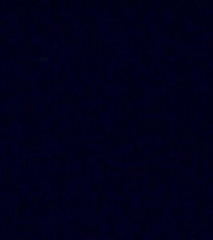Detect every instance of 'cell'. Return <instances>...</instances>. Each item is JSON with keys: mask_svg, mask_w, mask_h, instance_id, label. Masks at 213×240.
<instances>
[{"mask_svg": "<svg viewBox=\"0 0 213 240\" xmlns=\"http://www.w3.org/2000/svg\"><path fill=\"white\" fill-rule=\"evenodd\" d=\"M196 6L198 10H208L209 6H211V3L208 0H198L196 3Z\"/></svg>", "mask_w": 213, "mask_h": 240, "instance_id": "ac0fdd59", "label": "cell"}, {"mask_svg": "<svg viewBox=\"0 0 213 240\" xmlns=\"http://www.w3.org/2000/svg\"><path fill=\"white\" fill-rule=\"evenodd\" d=\"M133 116V110H132V101L129 99H124L119 104L118 109V124L124 125L127 124Z\"/></svg>", "mask_w": 213, "mask_h": 240, "instance_id": "6da1fadb", "label": "cell"}, {"mask_svg": "<svg viewBox=\"0 0 213 240\" xmlns=\"http://www.w3.org/2000/svg\"><path fill=\"white\" fill-rule=\"evenodd\" d=\"M68 118V114L65 111L63 113H56V114L53 116V120H55V121H60V120H67Z\"/></svg>", "mask_w": 213, "mask_h": 240, "instance_id": "7402d4cb", "label": "cell"}, {"mask_svg": "<svg viewBox=\"0 0 213 240\" xmlns=\"http://www.w3.org/2000/svg\"><path fill=\"white\" fill-rule=\"evenodd\" d=\"M209 149H211V145H209V140H202L200 146H198V150H200V154L202 157L206 158H209Z\"/></svg>", "mask_w": 213, "mask_h": 240, "instance_id": "9c48e42d", "label": "cell"}, {"mask_svg": "<svg viewBox=\"0 0 213 240\" xmlns=\"http://www.w3.org/2000/svg\"><path fill=\"white\" fill-rule=\"evenodd\" d=\"M4 118H5V120L6 121H13L14 119H15V115L11 113V110H5V114H4Z\"/></svg>", "mask_w": 213, "mask_h": 240, "instance_id": "cb8c5ba5", "label": "cell"}, {"mask_svg": "<svg viewBox=\"0 0 213 240\" xmlns=\"http://www.w3.org/2000/svg\"><path fill=\"white\" fill-rule=\"evenodd\" d=\"M167 35L169 37L170 40L182 41L183 38L187 35V30L179 24H173V25H170L169 29L167 30Z\"/></svg>", "mask_w": 213, "mask_h": 240, "instance_id": "7a4b0ae2", "label": "cell"}, {"mask_svg": "<svg viewBox=\"0 0 213 240\" xmlns=\"http://www.w3.org/2000/svg\"><path fill=\"white\" fill-rule=\"evenodd\" d=\"M4 228H5L4 225H0V231H4Z\"/></svg>", "mask_w": 213, "mask_h": 240, "instance_id": "f35d334b", "label": "cell"}, {"mask_svg": "<svg viewBox=\"0 0 213 240\" xmlns=\"http://www.w3.org/2000/svg\"><path fill=\"white\" fill-rule=\"evenodd\" d=\"M85 33H87V35H88L89 38L93 37V35H95L98 33L97 24H89V25H87V28H85Z\"/></svg>", "mask_w": 213, "mask_h": 240, "instance_id": "d6986e66", "label": "cell"}, {"mask_svg": "<svg viewBox=\"0 0 213 240\" xmlns=\"http://www.w3.org/2000/svg\"><path fill=\"white\" fill-rule=\"evenodd\" d=\"M104 129H105V134H106V135H109V134H113V133H114V128H112L110 125H105Z\"/></svg>", "mask_w": 213, "mask_h": 240, "instance_id": "f1b7e54d", "label": "cell"}, {"mask_svg": "<svg viewBox=\"0 0 213 240\" xmlns=\"http://www.w3.org/2000/svg\"><path fill=\"white\" fill-rule=\"evenodd\" d=\"M28 211H29V206L28 205H25V204H20V205H18L16 208H15V213H16V215L18 216H23V215H25Z\"/></svg>", "mask_w": 213, "mask_h": 240, "instance_id": "e0dca14e", "label": "cell"}, {"mask_svg": "<svg viewBox=\"0 0 213 240\" xmlns=\"http://www.w3.org/2000/svg\"><path fill=\"white\" fill-rule=\"evenodd\" d=\"M207 206V199H203L202 200V208H206Z\"/></svg>", "mask_w": 213, "mask_h": 240, "instance_id": "8d00e7d4", "label": "cell"}, {"mask_svg": "<svg viewBox=\"0 0 213 240\" xmlns=\"http://www.w3.org/2000/svg\"><path fill=\"white\" fill-rule=\"evenodd\" d=\"M32 5H33V1H32V0H28V1H26V4H25L26 11H30V9H32Z\"/></svg>", "mask_w": 213, "mask_h": 240, "instance_id": "1f68e13d", "label": "cell"}, {"mask_svg": "<svg viewBox=\"0 0 213 240\" xmlns=\"http://www.w3.org/2000/svg\"><path fill=\"white\" fill-rule=\"evenodd\" d=\"M182 150H183V148L178 145L177 140H172V142H170V155H172V157H176V155H178Z\"/></svg>", "mask_w": 213, "mask_h": 240, "instance_id": "9a60e30c", "label": "cell"}, {"mask_svg": "<svg viewBox=\"0 0 213 240\" xmlns=\"http://www.w3.org/2000/svg\"><path fill=\"white\" fill-rule=\"evenodd\" d=\"M200 116H201V103H200V100L196 99L193 101V119L196 121H198Z\"/></svg>", "mask_w": 213, "mask_h": 240, "instance_id": "5bb4252c", "label": "cell"}, {"mask_svg": "<svg viewBox=\"0 0 213 240\" xmlns=\"http://www.w3.org/2000/svg\"><path fill=\"white\" fill-rule=\"evenodd\" d=\"M109 53H110V55H113V56H120V55H122V53H123V50H122V45H119V44L112 45V46H110Z\"/></svg>", "mask_w": 213, "mask_h": 240, "instance_id": "2e32d148", "label": "cell"}, {"mask_svg": "<svg viewBox=\"0 0 213 240\" xmlns=\"http://www.w3.org/2000/svg\"><path fill=\"white\" fill-rule=\"evenodd\" d=\"M124 139H127V136H125V135H123V136H120V140H124Z\"/></svg>", "mask_w": 213, "mask_h": 240, "instance_id": "ab89813d", "label": "cell"}, {"mask_svg": "<svg viewBox=\"0 0 213 240\" xmlns=\"http://www.w3.org/2000/svg\"><path fill=\"white\" fill-rule=\"evenodd\" d=\"M90 118H92V120H94V121H100L102 120V114L100 113H98V111H94V113H92Z\"/></svg>", "mask_w": 213, "mask_h": 240, "instance_id": "83f0119b", "label": "cell"}, {"mask_svg": "<svg viewBox=\"0 0 213 240\" xmlns=\"http://www.w3.org/2000/svg\"><path fill=\"white\" fill-rule=\"evenodd\" d=\"M151 113H152L153 115L158 116V118L163 116V115L167 114V107H164V105H162V104H155V105H153V107H152Z\"/></svg>", "mask_w": 213, "mask_h": 240, "instance_id": "30bf717a", "label": "cell"}, {"mask_svg": "<svg viewBox=\"0 0 213 240\" xmlns=\"http://www.w3.org/2000/svg\"><path fill=\"white\" fill-rule=\"evenodd\" d=\"M56 210H58V208H56L54 204H49V205H46V214L49 216H52L56 213Z\"/></svg>", "mask_w": 213, "mask_h": 240, "instance_id": "603a6c76", "label": "cell"}, {"mask_svg": "<svg viewBox=\"0 0 213 240\" xmlns=\"http://www.w3.org/2000/svg\"><path fill=\"white\" fill-rule=\"evenodd\" d=\"M53 33H60V34H67L68 28L67 26H48L46 28V34H53Z\"/></svg>", "mask_w": 213, "mask_h": 240, "instance_id": "7c38bea8", "label": "cell"}, {"mask_svg": "<svg viewBox=\"0 0 213 240\" xmlns=\"http://www.w3.org/2000/svg\"><path fill=\"white\" fill-rule=\"evenodd\" d=\"M99 6H100L104 15H106V13H108V3H106L105 0H100V1H99Z\"/></svg>", "mask_w": 213, "mask_h": 240, "instance_id": "d4e9b609", "label": "cell"}, {"mask_svg": "<svg viewBox=\"0 0 213 240\" xmlns=\"http://www.w3.org/2000/svg\"><path fill=\"white\" fill-rule=\"evenodd\" d=\"M166 199H167L168 201H176L177 199H178V194H177V192H174V190L167 189V192H166Z\"/></svg>", "mask_w": 213, "mask_h": 240, "instance_id": "ffe728a7", "label": "cell"}, {"mask_svg": "<svg viewBox=\"0 0 213 240\" xmlns=\"http://www.w3.org/2000/svg\"><path fill=\"white\" fill-rule=\"evenodd\" d=\"M82 107H83V104H82V100H80V99H75L74 103H73L74 114H80V113H82Z\"/></svg>", "mask_w": 213, "mask_h": 240, "instance_id": "44dd1931", "label": "cell"}, {"mask_svg": "<svg viewBox=\"0 0 213 240\" xmlns=\"http://www.w3.org/2000/svg\"><path fill=\"white\" fill-rule=\"evenodd\" d=\"M25 46H26V48H32V46H33V41H32L30 39H26V41H25Z\"/></svg>", "mask_w": 213, "mask_h": 240, "instance_id": "e575fe53", "label": "cell"}, {"mask_svg": "<svg viewBox=\"0 0 213 240\" xmlns=\"http://www.w3.org/2000/svg\"><path fill=\"white\" fill-rule=\"evenodd\" d=\"M211 166H212V169H213V160L211 161Z\"/></svg>", "mask_w": 213, "mask_h": 240, "instance_id": "60d3db41", "label": "cell"}, {"mask_svg": "<svg viewBox=\"0 0 213 240\" xmlns=\"http://www.w3.org/2000/svg\"><path fill=\"white\" fill-rule=\"evenodd\" d=\"M87 44H88V45H92V46H94V45L104 46V45L108 44V39H106L104 35H102L98 31L95 35H93V37L89 38V40L87 41Z\"/></svg>", "mask_w": 213, "mask_h": 240, "instance_id": "8992f818", "label": "cell"}, {"mask_svg": "<svg viewBox=\"0 0 213 240\" xmlns=\"http://www.w3.org/2000/svg\"><path fill=\"white\" fill-rule=\"evenodd\" d=\"M154 125H155V121H154V120H147V121H146V129H147V131L153 130Z\"/></svg>", "mask_w": 213, "mask_h": 240, "instance_id": "4316f807", "label": "cell"}, {"mask_svg": "<svg viewBox=\"0 0 213 240\" xmlns=\"http://www.w3.org/2000/svg\"><path fill=\"white\" fill-rule=\"evenodd\" d=\"M39 203H40V201H39L38 199H33V200H30V205L34 206V208H37V206L39 205Z\"/></svg>", "mask_w": 213, "mask_h": 240, "instance_id": "4dcf8cb0", "label": "cell"}, {"mask_svg": "<svg viewBox=\"0 0 213 240\" xmlns=\"http://www.w3.org/2000/svg\"><path fill=\"white\" fill-rule=\"evenodd\" d=\"M148 175V169L146 165H134L130 169V176L132 179L137 180V181H142L146 180Z\"/></svg>", "mask_w": 213, "mask_h": 240, "instance_id": "277c9868", "label": "cell"}, {"mask_svg": "<svg viewBox=\"0 0 213 240\" xmlns=\"http://www.w3.org/2000/svg\"><path fill=\"white\" fill-rule=\"evenodd\" d=\"M95 198H97L95 194H88V195H87V200H88V201H93V203H94V201H95Z\"/></svg>", "mask_w": 213, "mask_h": 240, "instance_id": "f546056e", "label": "cell"}, {"mask_svg": "<svg viewBox=\"0 0 213 240\" xmlns=\"http://www.w3.org/2000/svg\"><path fill=\"white\" fill-rule=\"evenodd\" d=\"M142 218V213H140V210L137 208V209H134L133 210V213H132V219L133 220H139V219Z\"/></svg>", "mask_w": 213, "mask_h": 240, "instance_id": "484cf974", "label": "cell"}, {"mask_svg": "<svg viewBox=\"0 0 213 240\" xmlns=\"http://www.w3.org/2000/svg\"><path fill=\"white\" fill-rule=\"evenodd\" d=\"M40 5L44 9V11H49V10H55L56 6H58V3L55 0H43V1H40Z\"/></svg>", "mask_w": 213, "mask_h": 240, "instance_id": "8fae6325", "label": "cell"}, {"mask_svg": "<svg viewBox=\"0 0 213 240\" xmlns=\"http://www.w3.org/2000/svg\"><path fill=\"white\" fill-rule=\"evenodd\" d=\"M193 198L196 201L201 200V185H200V180L197 179L193 180Z\"/></svg>", "mask_w": 213, "mask_h": 240, "instance_id": "4fadbf2b", "label": "cell"}, {"mask_svg": "<svg viewBox=\"0 0 213 240\" xmlns=\"http://www.w3.org/2000/svg\"><path fill=\"white\" fill-rule=\"evenodd\" d=\"M94 204L99 210H106V208H108V198H106L104 194H99L95 198Z\"/></svg>", "mask_w": 213, "mask_h": 240, "instance_id": "ba28073f", "label": "cell"}, {"mask_svg": "<svg viewBox=\"0 0 213 240\" xmlns=\"http://www.w3.org/2000/svg\"><path fill=\"white\" fill-rule=\"evenodd\" d=\"M13 186H14V188H15V189H19V188L21 186V185H20V181H19L18 179H15V180H14V181H13Z\"/></svg>", "mask_w": 213, "mask_h": 240, "instance_id": "d6a6232c", "label": "cell"}, {"mask_svg": "<svg viewBox=\"0 0 213 240\" xmlns=\"http://www.w3.org/2000/svg\"><path fill=\"white\" fill-rule=\"evenodd\" d=\"M23 113L24 115L29 119V120H34V121H38V120H40V116L38 114L37 109L34 108V105L32 103L30 99H25L24 100V107H23Z\"/></svg>", "mask_w": 213, "mask_h": 240, "instance_id": "3957f363", "label": "cell"}, {"mask_svg": "<svg viewBox=\"0 0 213 240\" xmlns=\"http://www.w3.org/2000/svg\"><path fill=\"white\" fill-rule=\"evenodd\" d=\"M206 40H207L208 45H213V38H206Z\"/></svg>", "mask_w": 213, "mask_h": 240, "instance_id": "d590c367", "label": "cell"}, {"mask_svg": "<svg viewBox=\"0 0 213 240\" xmlns=\"http://www.w3.org/2000/svg\"><path fill=\"white\" fill-rule=\"evenodd\" d=\"M147 1L146 0H139L138 1V19L143 24L147 19Z\"/></svg>", "mask_w": 213, "mask_h": 240, "instance_id": "52a82bcc", "label": "cell"}, {"mask_svg": "<svg viewBox=\"0 0 213 240\" xmlns=\"http://www.w3.org/2000/svg\"><path fill=\"white\" fill-rule=\"evenodd\" d=\"M54 165L58 168H67L68 165V153L65 150H59L55 154Z\"/></svg>", "mask_w": 213, "mask_h": 240, "instance_id": "5b68a950", "label": "cell"}, {"mask_svg": "<svg viewBox=\"0 0 213 240\" xmlns=\"http://www.w3.org/2000/svg\"><path fill=\"white\" fill-rule=\"evenodd\" d=\"M26 60H28V61H26V64H28V65L32 64V63H33V60H30V59H26Z\"/></svg>", "mask_w": 213, "mask_h": 240, "instance_id": "74e56055", "label": "cell"}, {"mask_svg": "<svg viewBox=\"0 0 213 240\" xmlns=\"http://www.w3.org/2000/svg\"><path fill=\"white\" fill-rule=\"evenodd\" d=\"M67 75H68V68H67V64H64V70H63V79H67Z\"/></svg>", "mask_w": 213, "mask_h": 240, "instance_id": "836d02e7", "label": "cell"}]
</instances>
